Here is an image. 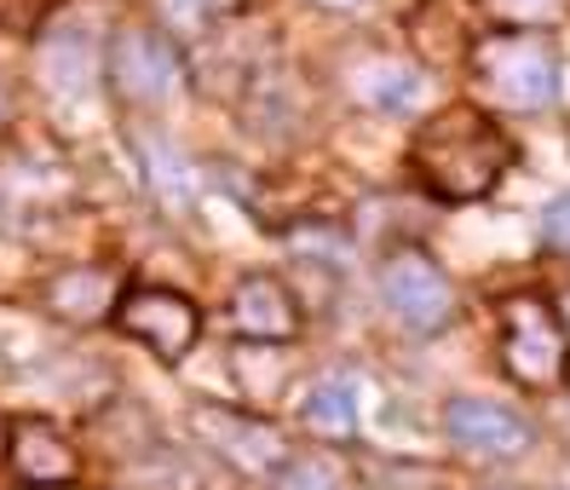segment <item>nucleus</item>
<instances>
[{
    "mask_svg": "<svg viewBox=\"0 0 570 490\" xmlns=\"http://www.w3.org/2000/svg\"><path fill=\"white\" fill-rule=\"evenodd\" d=\"M145 150V174H150V190L161 196V208H174L185 214L196 203V174H190V161L174 150V145H161V139H139Z\"/></svg>",
    "mask_w": 570,
    "mask_h": 490,
    "instance_id": "dca6fc26",
    "label": "nucleus"
},
{
    "mask_svg": "<svg viewBox=\"0 0 570 490\" xmlns=\"http://www.w3.org/2000/svg\"><path fill=\"white\" fill-rule=\"evenodd\" d=\"M501 370L519 386H553L570 364L564 317L542 301V294H508L501 301Z\"/></svg>",
    "mask_w": 570,
    "mask_h": 490,
    "instance_id": "7ed1b4c3",
    "label": "nucleus"
},
{
    "mask_svg": "<svg viewBox=\"0 0 570 490\" xmlns=\"http://www.w3.org/2000/svg\"><path fill=\"white\" fill-rule=\"evenodd\" d=\"M41 306L63 323H92V317H110L121 306V272L116 266H76V272H58L41 288Z\"/></svg>",
    "mask_w": 570,
    "mask_h": 490,
    "instance_id": "9b49d317",
    "label": "nucleus"
},
{
    "mask_svg": "<svg viewBox=\"0 0 570 490\" xmlns=\"http://www.w3.org/2000/svg\"><path fill=\"white\" fill-rule=\"evenodd\" d=\"M513 168V139L479 105L432 110L410 139V174L439 203H484Z\"/></svg>",
    "mask_w": 570,
    "mask_h": 490,
    "instance_id": "f257e3e1",
    "label": "nucleus"
},
{
    "mask_svg": "<svg viewBox=\"0 0 570 490\" xmlns=\"http://www.w3.org/2000/svg\"><path fill=\"white\" fill-rule=\"evenodd\" d=\"M381 294H386V306L397 323H410V330L432 335V330H444L450 312H455V288L450 277L432 266L426 254L415 248H397L381 259Z\"/></svg>",
    "mask_w": 570,
    "mask_h": 490,
    "instance_id": "39448f33",
    "label": "nucleus"
},
{
    "mask_svg": "<svg viewBox=\"0 0 570 490\" xmlns=\"http://www.w3.org/2000/svg\"><path fill=\"white\" fill-rule=\"evenodd\" d=\"M230 323H237V335H248L254 346H288L299 335V306H294L283 277L248 272L230 288Z\"/></svg>",
    "mask_w": 570,
    "mask_h": 490,
    "instance_id": "1a4fd4ad",
    "label": "nucleus"
},
{
    "mask_svg": "<svg viewBox=\"0 0 570 490\" xmlns=\"http://www.w3.org/2000/svg\"><path fill=\"white\" fill-rule=\"evenodd\" d=\"M243 0H167V18L174 23H208V18H230Z\"/></svg>",
    "mask_w": 570,
    "mask_h": 490,
    "instance_id": "aec40b11",
    "label": "nucleus"
},
{
    "mask_svg": "<svg viewBox=\"0 0 570 490\" xmlns=\"http://www.w3.org/2000/svg\"><path fill=\"white\" fill-rule=\"evenodd\" d=\"M564 375H570V364H564Z\"/></svg>",
    "mask_w": 570,
    "mask_h": 490,
    "instance_id": "393cba45",
    "label": "nucleus"
},
{
    "mask_svg": "<svg viewBox=\"0 0 570 490\" xmlns=\"http://www.w3.org/2000/svg\"><path fill=\"white\" fill-rule=\"evenodd\" d=\"M58 7L63 0H0V29H7V36H36Z\"/></svg>",
    "mask_w": 570,
    "mask_h": 490,
    "instance_id": "a211bd4d",
    "label": "nucleus"
},
{
    "mask_svg": "<svg viewBox=\"0 0 570 490\" xmlns=\"http://www.w3.org/2000/svg\"><path fill=\"white\" fill-rule=\"evenodd\" d=\"M105 63L127 105H161L167 92L185 87V58L161 29H121Z\"/></svg>",
    "mask_w": 570,
    "mask_h": 490,
    "instance_id": "20e7f679",
    "label": "nucleus"
},
{
    "mask_svg": "<svg viewBox=\"0 0 570 490\" xmlns=\"http://www.w3.org/2000/svg\"><path fill=\"white\" fill-rule=\"evenodd\" d=\"M41 81L58 92V98H87L98 87V52L87 36H52L41 47Z\"/></svg>",
    "mask_w": 570,
    "mask_h": 490,
    "instance_id": "2eb2a0df",
    "label": "nucleus"
},
{
    "mask_svg": "<svg viewBox=\"0 0 570 490\" xmlns=\"http://www.w3.org/2000/svg\"><path fill=\"white\" fill-rule=\"evenodd\" d=\"M426 76L404 58H368L352 70V98L375 116H415L426 105Z\"/></svg>",
    "mask_w": 570,
    "mask_h": 490,
    "instance_id": "f8f14e48",
    "label": "nucleus"
},
{
    "mask_svg": "<svg viewBox=\"0 0 570 490\" xmlns=\"http://www.w3.org/2000/svg\"><path fill=\"white\" fill-rule=\"evenodd\" d=\"M299 421L317 439H352L357 433V381L352 370H323L312 381V392L299 399Z\"/></svg>",
    "mask_w": 570,
    "mask_h": 490,
    "instance_id": "4468645a",
    "label": "nucleus"
},
{
    "mask_svg": "<svg viewBox=\"0 0 570 490\" xmlns=\"http://www.w3.org/2000/svg\"><path fill=\"white\" fill-rule=\"evenodd\" d=\"M317 7H334V12H352V7H368V0H317Z\"/></svg>",
    "mask_w": 570,
    "mask_h": 490,
    "instance_id": "4be33fe9",
    "label": "nucleus"
},
{
    "mask_svg": "<svg viewBox=\"0 0 570 490\" xmlns=\"http://www.w3.org/2000/svg\"><path fill=\"white\" fill-rule=\"evenodd\" d=\"M116 323L139 346L167 357V364H179V357L196 346V330H203V317H196V306L179 288H127L121 306H116Z\"/></svg>",
    "mask_w": 570,
    "mask_h": 490,
    "instance_id": "423d86ee",
    "label": "nucleus"
},
{
    "mask_svg": "<svg viewBox=\"0 0 570 490\" xmlns=\"http://www.w3.org/2000/svg\"><path fill=\"white\" fill-rule=\"evenodd\" d=\"M410 41L426 63H466L479 47L466 0H421L415 18H410Z\"/></svg>",
    "mask_w": 570,
    "mask_h": 490,
    "instance_id": "ddd939ff",
    "label": "nucleus"
},
{
    "mask_svg": "<svg viewBox=\"0 0 570 490\" xmlns=\"http://www.w3.org/2000/svg\"><path fill=\"white\" fill-rule=\"evenodd\" d=\"M484 18L495 29H548L570 18V0H484Z\"/></svg>",
    "mask_w": 570,
    "mask_h": 490,
    "instance_id": "f3484780",
    "label": "nucleus"
},
{
    "mask_svg": "<svg viewBox=\"0 0 570 490\" xmlns=\"http://www.w3.org/2000/svg\"><path fill=\"white\" fill-rule=\"evenodd\" d=\"M466 63H473V76L495 110L535 116L559 98V52L535 29H495V36L473 47Z\"/></svg>",
    "mask_w": 570,
    "mask_h": 490,
    "instance_id": "f03ea898",
    "label": "nucleus"
},
{
    "mask_svg": "<svg viewBox=\"0 0 570 490\" xmlns=\"http://www.w3.org/2000/svg\"><path fill=\"white\" fill-rule=\"evenodd\" d=\"M542 243H548L553 254H570V190L548 203V214H542Z\"/></svg>",
    "mask_w": 570,
    "mask_h": 490,
    "instance_id": "412c9836",
    "label": "nucleus"
},
{
    "mask_svg": "<svg viewBox=\"0 0 570 490\" xmlns=\"http://www.w3.org/2000/svg\"><path fill=\"white\" fill-rule=\"evenodd\" d=\"M277 490H341V479H334L323 462H288L277 473Z\"/></svg>",
    "mask_w": 570,
    "mask_h": 490,
    "instance_id": "6ab92c4d",
    "label": "nucleus"
},
{
    "mask_svg": "<svg viewBox=\"0 0 570 490\" xmlns=\"http://www.w3.org/2000/svg\"><path fill=\"white\" fill-rule=\"evenodd\" d=\"M559 317H564V330H570V294H564V306H559Z\"/></svg>",
    "mask_w": 570,
    "mask_h": 490,
    "instance_id": "b1692460",
    "label": "nucleus"
},
{
    "mask_svg": "<svg viewBox=\"0 0 570 490\" xmlns=\"http://www.w3.org/2000/svg\"><path fill=\"white\" fill-rule=\"evenodd\" d=\"M12 473L36 490H52V484H76L81 462H76V444L63 439L52 421H18L12 428Z\"/></svg>",
    "mask_w": 570,
    "mask_h": 490,
    "instance_id": "9d476101",
    "label": "nucleus"
},
{
    "mask_svg": "<svg viewBox=\"0 0 570 490\" xmlns=\"http://www.w3.org/2000/svg\"><path fill=\"white\" fill-rule=\"evenodd\" d=\"M196 433H203L219 455L237 473L248 479H277L288 462H294V450L288 439L272 428V421H259V415H243V410H196Z\"/></svg>",
    "mask_w": 570,
    "mask_h": 490,
    "instance_id": "0eeeda50",
    "label": "nucleus"
},
{
    "mask_svg": "<svg viewBox=\"0 0 570 490\" xmlns=\"http://www.w3.org/2000/svg\"><path fill=\"white\" fill-rule=\"evenodd\" d=\"M12 450V428H7V421H0V455H7Z\"/></svg>",
    "mask_w": 570,
    "mask_h": 490,
    "instance_id": "5701e85b",
    "label": "nucleus"
},
{
    "mask_svg": "<svg viewBox=\"0 0 570 490\" xmlns=\"http://www.w3.org/2000/svg\"><path fill=\"white\" fill-rule=\"evenodd\" d=\"M444 433L455 450L479 455V462H513V455L530 450V421L508 404H490V399H450Z\"/></svg>",
    "mask_w": 570,
    "mask_h": 490,
    "instance_id": "6e6552de",
    "label": "nucleus"
}]
</instances>
